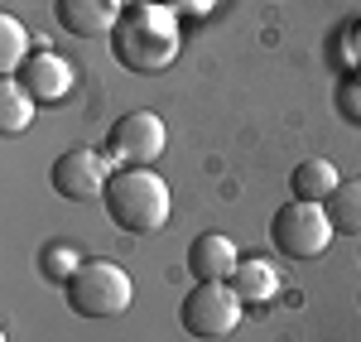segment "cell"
Segmentation results:
<instances>
[{
    "mask_svg": "<svg viewBox=\"0 0 361 342\" xmlns=\"http://www.w3.org/2000/svg\"><path fill=\"white\" fill-rule=\"evenodd\" d=\"M270 241H275L279 256L289 260H318L333 241V222H328V207L323 202H284L270 217Z\"/></svg>",
    "mask_w": 361,
    "mask_h": 342,
    "instance_id": "4",
    "label": "cell"
},
{
    "mask_svg": "<svg viewBox=\"0 0 361 342\" xmlns=\"http://www.w3.org/2000/svg\"><path fill=\"white\" fill-rule=\"evenodd\" d=\"M111 54L130 73H164L178 54V15L164 0H135L111 29Z\"/></svg>",
    "mask_w": 361,
    "mask_h": 342,
    "instance_id": "1",
    "label": "cell"
},
{
    "mask_svg": "<svg viewBox=\"0 0 361 342\" xmlns=\"http://www.w3.org/2000/svg\"><path fill=\"white\" fill-rule=\"evenodd\" d=\"M337 183H342V178H337V169L328 159H304L299 169L289 173V188H294L299 202H328Z\"/></svg>",
    "mask_w": 361,
    "mask_h": 342,
    "instance_id": "12",
    "label": "cell"
},
{
    "mask_svg": "<svg viewBox=\"0 0 361 342\" xmlns=\"http://www.w3.org/2000/svg\"><path fill=\"white\" fill-rule=\"evenodd\" d=\"M29 116H34V97L15 78H5L0 83V135H20L29 126Z\"/></svg>",
    "mask_w": 361,
    "mask_h": 342,
    "instance_id": "14",
    "label": "cell"
},
{
    "mask_svg": "<svg viewBox=\"0 0 361 342\" xmlns=\"http://www.w3.org/2000/svg\"><path fill=\"white\" fill-rule=\"evenodd\" d=\"M130 294H135L130 275H126L121 265H111V260H82L78 275L63 285L68 309L78 318H97V323H102V318H121L130 309Z\"/></svg>",
    "mask_w": 361,
    "mask_h": 342,
    "instance_id": "3",
    "label": "cell"
},
{
    "mask_svg": "<svg viewBox=\"0 0 361 342\" xmlns=\"http://www.w3.org/2000/svg\"><path fill=\"white\" fill-rule=\"evenodd\" d=\"M116 169H106V159L97 154V149H68V154H58L54 169H49V183H54L58 198L68 202H92L106 193V178Z\"/></svg>",
    "mask_w": 361,
    "mask_h": 342,
    "instance_id": "7",
    "label": "cell"
},
{
    "mask_svg": "<svg viewBox=\"0 0 361 342\" xmlns=\"http://www.w3.org/2000/svg\"><path fill=\"white\" fill-rule=\"evenodd\" d=\"M78 265H82V251H73V246H49V251L39 256L44 280H54V285H68V280L78 275Z\"/></svg>",
    "mask_w": 361,
    "mask_h": 342,
    "instance_id": "16",
    "label": "cell"
},
{
    "mask_svg": "<svg viewBox=\"0 0 361 342\" xmlns=\"http://www.w3.org/2000/svg\"><path fill=\"white\" fill-rule=\"evenodd\" d=\"M102 202L116 227L135 231V236H149L169 222V183L154 169H116L106 178Z\"/></svg>",
    "mask_w": 361,
    "mask_h": 342,
    "instance_id": "2",
    "label": "cell"
},
{
    "mask_svg": "<svg viewBox=\"0 0 361 342\" xmlns=\"http://www.w3.org/2000/svg\"><path fill=\"white\" fill-rule=\"evenodd\" d=\"M164 121L154 111H126L106 135V154L116 159V169H149L164 154Z\"/></svg>",
    "mask_w": 361,
    "mask_h": 342,
    "instance_id": "6",
    "label": "cell"
},
{
    "mask_svg": "<svg viewBox=\"0 0 361 342\" xmlns=\"http://www.w3.org/2000/svg\"><path fill=\"white\" fill-rule=\"evenodd\" d=\"M226 285L241 294V304H270L279 294V275H275V265H265V260H241Z\"/></svg>",
    "mask_w": 361,
    "mask_h": 342,
    "instance_id": "11",
    "label": "cell"
},
{
    "mask_svg": "<svg viewBox=\"0 0 361 342\" xmlns=\"http://www.w3.org/2000/svg\"><path fill=\"white\" fill-rule=\"evenodd\" d=\"M15 83L25 87L34 102H63V97L73 92V68H68V58H63V54L39 49V54H29L25 63H20Z\"/></svg>",
    "mask_w": 361,
    "mask_h": 342,
    "instance_id": "8",
    "label": "cell"
},
{
    "mask_svg": "<svg viewBox=\"0 0 361 342\" xmlns=\"http://www.w3.org/2000/svg\"><path fill=\"white\" fill-rule=\"evenodd\" d=\"M328 207V222L333 231H347V236H361V178H342L333 188V198L323 202Z\"/></svg>",
    "mask_w": 361,
    "mask_h": 342,
    "instance_id": "13",
    "label": "cell"
},
{
    "mask_svg": "<svg viewBox=\"0 0 361 342\" xmlns=\"http://www.w3.org/2000/svg\"><path fill=\"white\" fill-rule=\"evenodd\" d=\"M164 5L173 10V15H188V10H202L207 0H164Z\"/></svg>",
    "mask_w": 361,
    "mask_h": 342,
    "instance_id": "17",
    "label": "cell"
},
{
    "mask_svg": "<svg viewBox=\"0 0 361 342\" xmlns=\"http://www.w3.org/2000/svg\"><path fill=\"white\" fill-rule=\"evenodd\" d=\"M34 54L29 49V29L15 20V15H0V68L5 73H20V63Z\"/></svg>",
    "mask_w": 361,
    "mask_h": 342,
    "instance_id": "15",
    "label": "cell"
},
{
    "mask_svg": "<svg viewBox=\"0 0 361 342\" xmlns=\"http://www.w3.org/2000/svg\"><path fill=\"white\" fill-rule=\"evenodd\" d=\"M236 265H241L236 246L226 241L222 231H207V236H197L193 246H188V270H193L197 285H222V280H231Z\"/></svg>",
    "mask_w": 361,
    "mask_h": 342,
    "instance_id": "10",
    "label": "cell"
},
{
    "mask_svg": "<svg viewBox=\"0 0 361 342\" xmlns=\"http://www.w3.org/2000/svg\"><path fill=\"white\" fill-rule=\"evenodd\" d=\"M54 20L73 39H102L116 29V5L111 0H54Z\"/></svg>",
    "mask_w": 361,
    "mask_h": 342,
    "instance_id": "9",
    "label": "cell"
},
{
    "mask_svg": "<svg viewBox=\"0 0 361 342\" xmlns=\"http://www.w3.org/2000/svg\"><path fill=\"white\" fill-rule=\"evenodd\" d=\"M241 294L226 285H193L183 294V304H178V323H183V333H193V338H226V333H236L241 328Z\"/></svg>",
    "mask_w": 361,
    "mask_h": 342,
    "instance_id": "5",
    "label": "cell"
}]
</instances>
